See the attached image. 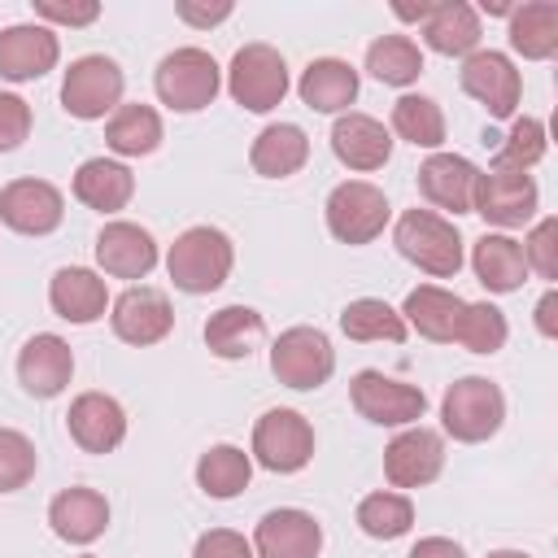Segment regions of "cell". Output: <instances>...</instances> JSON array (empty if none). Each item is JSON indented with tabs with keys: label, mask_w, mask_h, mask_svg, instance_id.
Returning a JSON list of instances; mask_svg holds the SVG:
<instances>
[{
	"label": "cell",
	"mask_w": 558,
	"mask_h": 558,
	"mask_svg": "<svg viewBox=\"0 0 558 558\" xmlns=\"http://www.w3.org/2000/svg\"><path fill=\"white\" fill-rule=\"evenodd\" d=\"M392 244L405 262H414L418 270H427L436 279H453L462 270V235L449 218H440L432 209H405L397 218Z\"/></svg>",
	"instance_id": "cell-2"
},
{
	"label": "cell",
	"mask_w": 558,
	"mask_h": 558,
	"mask_svg": "<svg viewBox=\"0 0 558 558\" xmlns=\"http://www.w3.org/2000/svg\"><path fill=\"white\" fill-rule=\"evenodd\" d=\"M323 549V527L314 514L279 506L270 514H262L257 532H253V558H318Z\"/></svg>",
	"instance_id": "cell-15"
},
{
	"label": "cell",
	"mask_w": 558,
	"mask_h": 558,
	"mask_svg": "<svg viewBox=\"0 0 558 558\" xmlns=\"http://www.w3.org/2000/svg\"><path fill=\"white\" fill-rule=\"evenodd\" d=\"M227 87L235 105H244L248 113H270L288 96V65L270 44H244L231 57Z\"/></svg>",
	"instance_id": "cell-5"
},
{
	"label": "cell",
	"mask_w": 558,
	"mask_h": 558,
	"mask_svg": "<svg viewBox=\"0 0 558 558\" xmlns=\"http://www.w3.org/2000/svg\"><path fill=\"white\" fill-rule=\"evenodd\" d=\"M506 418V397L493 379L484 375H466L458 384H449L445 401H440V423L453 440L462 445H480L488 440Z\"/></svg>",
	"instance_id": "cell-3"
},
{
	"label": "cell",
	"mask_w": 558,
	"mask_h": 558,
	"mask_svg": "<svg viewBox=\"0 0 558 558\" xmlns=\"http://www.w3.org/2000/svg\"><path fill=\"white\" fill-rule=\"evenodd\" d=\"M349 401H353V410H357L362 418H371V423H379V427H410V423H418L423 410H427L423 388L401 384V379H392V375H384V371H357V375L349 379Z\"/></svg>",
	"instance_id": "cell-7"
},
{
	"label": "cell",
	"mask_w": 558,
	"mask_h": 558,
	"mask_svg": "<svg viewBox=\"0 0 558 558\" xmlns=\"http://www.w3.org/2000/svg\"><path fill=\"white\" fill-rule=\"evenodd\" d=\"M248 161L266 179H288L310 161V140H305V131L296 122H275L253 140Z\"/></svg>",
	"instance_id": "cell-29"
},
{
	"label": "cell",
	"mask_w": 558,
	"mask_h": 558,
	"mask_svg": "<svg viewBox=\"0 0 558 558\" xmlns=\"http://www.w3.org/2000/svg\"><path fill=\"white\" fill-rule=\"evenodd\" d=\"M392 131L410 140L414 148H440L445 144V113L432 96H401L392 105Z\"/></svg>",
	"instance_id": "cell-37"
},
{
	"label": "cell",
	"mask_w": 558,
	"mask_h": 558,
	"mask_svg": "<svg viewBox=\"0 0 558 558\" xmlns=\"http://www.w3.org/2000/svg\"><path fill=\"white\" fill-rule=\"evenodd\" d=\"M96 262L113 279H144L157 266V240L135 222H105L96 235Z\"/></svg>",
	"instance_id": "cell-20"
},
{
	"label": "cell",
	"mask_w": 558,
	"mask_h": 558,
	"mask_svg": "<svg viewBox=\"0 0 558 558\" xmlns=\"http://www.w3.org/2000/svg\"><path fill=\"white\" fill-rule=\"evenodd\" d=\"M462 92L475 96L493 118H510L514 105H519V70L510 65L506 52H493V48H480L462 61Z\"/></svg>",
	"instance_id": "cell-13"
},
{
	"label": "cell",
	"mask_w": 558,
	"mask_h": 558,
	"mask_svg": "<svg viewBox=\"0 0 558 558\" xmlns=\"http://www.w3.org/2000/svg\"><path fill=\"white\" fill-rule=\"evenodd\" d=\"M31 135V105L13 92H0V153H13Z\"/></svg>",
	"instance_id": "cell-43"
},
{
	"label": "cell",
	"mask_w": 558,
	"mask_h": 558,
	"mask_svg": "<svg viewBox=\"0 0 558 558\" xmlns=\"http://www.w3.org/2000/svg\"><path fill=\"white\" fill-rule=\"evenodd\" d=\"M65 427L74 436V445L83 453H113L126 436V414L113 397L105 392H83L70 401V414H65Z\"/></svg>",
	"instance_id": "cell-19"
},
{
	"label": "cell",
	"mask_w": 558,
	"mask_h": 558,
	"mask_svg": "<svg viewBox=\"0 0 558 558\" xmlns=\"http://www.w3.org/2000/svg\"><path fill=\"white\" fill-rule=\"evenodd\" d=\"M270 371L288 388H318L336 371V349L318 327H288L270 344Z\"/></svg>",
	"instance_id": "cell-6"
},
{
	"label": "cell",
	"mask_w": 558,
	"mask_h": 558,
	"mask_svg": "<svg viewBox=\"0 0 558 558\" xmlns=\"http://www.w3.org/2000/svg\"><path fill=\"white\" fill-rule=\"evenodd\" d=\"M388 214V196L366 179H349L327 196V231L340 244H371L384 231Z\"/></svg>",
	"instance_id": "cell-9"
},
{
	"label": "cell",
	"mask_w": 558,
	"mask_h": 558,
	"mask_svg": "<svg viewBox=\"0 0 558 558\" xmlns=\"http://www.w3.org/2000/svg\"><path fill=\"white\" fill-rule=\"evenodd\" d=\"M105 144L122 157H148L161 144V118L148 105H118L105 122Z\"/></svg>",
	"instance_id": "cell-33"
},
{
	"label": "cell",
	"mask_w": 558,
	"mask_h": 558,
	"mask_svg": "<svg viewBox=\"0 0 558 558\" xmlns=\"http://www.w3.org/2000/svg\"><path fill=\"white\" fill-rule=\"evenodd\" d=\"M74 196H78L87 209L118 214V209H126V201L135 196V174H131L122 161L92 157V161H83L78 174H74Z\"/></svg>",
	"instance_id": "cell-28"
},
{
	"label": "cell",
	"mask_w": 558,
	"mask_h": 558,
	"mask_svg": "<svg viewBox=\"0 0 558 558\" xmlns=\"http://www.w3.org/2000/svg\"><path fill=\"white\" fill-rule=\"evenodd\" d=\"M57 57H61V44L48 26L17 22L0 31V78H13V83L44 78L57 65Z\"/></svg>",
	"instance_id": "cell-17"
},
{
	"label": "cell",
	"mask_w": 558,
	"mask_h": 558,
	"mask_svg": "<svg viewBox=\"0 0 558 558\" xmlns=\"http://www.w3.org/2000/svg\"><path fill=\"white\" fill-rule=\"evenodd\" d=\"M253 458L275 475L301 471L314 458V427L296 410H266L253 427Z\"/></svg>",
	"instance_id": "cell-11"
},
{
	"label": "cell",
	"mask_w": 558,
	"mask_h": 558,
	"mask_svg": "<svg viewBox=\"0 0 558 558\" xmlns=\"http://www.w3.org/2000/svg\"><path fill=\"white\" fill-rule=\"evenodd\" d=\"M35 13L57 26H92L100 17L96 0H35Z\"/></svg>",
	"instance_id": "cell-44"
},
{
	"label": "cell",
	"mask_w": 558,
	"mask_h": 558,
	"mask_svg": "<svg viewBox=\"0 0 558 558\" xmlns=\"http://www.w3.org/2000/svg\"><path fill=\"white\" fill-rule=\"evenodd\" d=\"M70 375H74V353H70V344L61 336L39 331V336H31L22 344V353H17V379H22V388L31 397L48 401V397L65 392Z\"/></svg>",
	"instance_id": "cell-18"
},
{
	"label": "cell",
	"mask_w": 558,
	"mask_h": 558,
	"mask_svg": "<svg viewBox=\"0 0 558 558\" xmlns=\"http://www.w3.org/2000/svg\"><path fill=\"white\" fill-rule=\"evenodd\" d=\"M510 327H506V314L488 301H475V305H462V318H458V331L453 340L471 353H497L506 344Z\"/></svg>",
	"instance_id": "cell-39"
},
{
	"label": "cell",
	"mask_w": 558,
	"mask_h": 558,
	"mask_svg": "<svg viewBox=\"0 0 558 558\" xmlns=\"http://www.w3.org/2000/svg\"><path fill=\"white\" fill-rule=\"evenodd\" d=\"M366 70L379 78V83H392V87H405L423 74V52L410 35H379L371 48H366Z\"/></svg>",
	"instance_id": "cell-36"
},
{
	"label": "cell",
	"mask_w": 558,
	"mask_h": 558,
	"mask_svg": "<svg viewBox=\"0 0 558 558\" xmlns=\"http://www.w3.org/2000/svg\"><path fill=\"white\" fill-rule=\"evenodd\" d=\"M427 9H432V4H392V13H397V17H405V22H423V17H427Z\"/></svg>",
	"instance_id": "cell-49"
},
{
	"label": "cell",
	"mask_w": 558,
	"mask_h": 558,
	"mask_svg": "<svg viewBox=\"0 0 558 558\" xmlns=\"http://www.w3.org/2000/svg\"><path fill=\"white\" fill-rule=\"evenodd\" d=\"M488 558H527V554H519V549H497V554H488Z\"/></svg>",
	"instance_id": "cell-50"
},
{
	"label": "cell",
	"mask_w": 558,
	"mask_h": 558,
	"mask_svg": "<svg viewBox=\"0 0 558 558\" xmlns=\"http://www.w3.org/2000/svg\"><path fill=\"white\" fill-rule=\"evenodd\" d=\"M423 39L440 57H471L475 44H480V17L466 0L432 4L427 17H423Z\"/></svg>",
	"instance_id": "cell-27"
},
{
	"label": "cell",
	"mask_w": 558,
	"mask_h": 558,
	"mask_svg": "<svg viewBox=\"0 0 558 558\" xmlns=\"http://www.w3.org/2000/svg\"><path fill=\"white\" fill-rule=\"evenodd\" d=\"M65 218V201L48 179H13L0 192V222L22 235H48Z\"/></svg>",
	"instance_id": "cell-12"
},
{
	"label": "cell",
	"mask_w": 558,
	"mask_h": 558,
	"mask_svg": "<svg viewBox=\"0 0 558 558\" xmlns=\"http://www.w3.org/2000/svg\"><path fill=\"white\" fill-rule=\"evenodd\" d=\"M192 558H253V545L231 527H209L205 536H196Z\"/></svg>",
	"instance_id": "cell-45"
},
{
	"label": "cell",
	"mask_w": 558,
	"mask_h": 558,
	"mask_svg": "<svg viewBox=\"0 0 558 558\" xmlns=\"http://www.w3.org/2000/svg\"><path fill=\"white\" fill-rule=\"evenodd\" d=\"M414 523V506L405 493H371L357 501V527L375 541H397Z\"/></svg>",
	"instance_id": "cell-38"
},
{
	"label": "cell",
	"mask_w": 558,
	"mask_h": 558,
	"mask_svg": "<svg viewBox=\"0 0 558 558\" xmlns=\"http://www.w3.org/2000/svg\"><path fill=\"white\" fill-rule=\"evenodd\" d=\"M48 523L70 545H92L109 527V501L96 488H65L48 506Z\"/></svg>",
	"instance_id": "cell-24"
},
{
	"label": "cell",
	"mask_w": 558,
	"mask_h": 558,
	"mask_svg": "<svg viewBox=\"0 0 558 558\" xmlns=\"http://www.w3.org/2000/svg\"><path fill=\"white\" fill-rule=\"evenodd\" d=\"M331 153L349 166V170H379L392 157V135L379 118L371 113H340L331 126Z\"/></svg>",
	"instance_id": "cell-21"
},
{
	"label": "cell",
	"mask_w": 558,
	"mask_h": 558,
	"mask_svg": "<svg viewBox=\"0 0 558 558\" xmlns=\"http://www.w3.org/2000/svg\"><path fill=\"white\" fill-rule=\"evenodd\" d=\"M340 331H344L349 340H362V344H371V340H392V344H401V340H405V318H401L388 301H379V296H357V301L344 305Z\"/></svg>",
	"instance_id": "cell-35"
},
{
	"label": "cell",
	"mask_w": 558,
	"mask_h": 558,
	"mask_svg": "<svg viewBox=\"0 0 558 558\" xmlns=\"http://www.w3.org/2000/svg\"><path fill=\"white\" fill-rule=\"evenodd\" d=\"M35 466H39V453L35 445L13 432V427H0V493H17L35 480Z\"/></svg>",
	"instance_id": "cell-40"
},
{
	"label": "cell",
	"mask_w": 558,
	"mask_h": 558,
	"mask_svg": "<svg viewBox=\"0 0 558 558\" xmlns=\"http://www.w3.org/2000/svg\"><path fill=\"white\" fill-rule=\"evenodd\" d=\"M471 266H475V279L488 288V292H514L523 288L527 279V262H523V248L519 240L510 235H480L475 248H471Z\"/></svg>",
	"instance_id": "cell-30"
},
{
	"label": "cell",
	"mask_w": 558,
	"mask_h": 558,
	"mask_svg": "<svg viewBox=\"0 0 558 558\" xmlns=\"http://www.w3.org/2000/svg\"><path fill=\"white\" fill-rule=\"evenodd\" d=\"M122 83L126 78L113 57H100V52L78 57V61H70V70L61 78V105L83 122L105 118L122 105Z\"/></svg>",
	"instance_id": "cell-8"
},
{
	"label": "cell",
	"mask_w": 558,
	"mask_h": 558,
	"mask_svg": "<svg viewBox=\"0 0 558 558\" xmlns=\"http://www.w3.org/2000/svg\"><path fill=\"white\" fill-rule=\"evenodd\" d=\"M545 157V122L541 118H514L506 144L497 148V166H514V170H527Z\"/></svg>",
	"instance_id": "cell-41"
},
{
	"label": "cell",
	"mask_w": 558,
	"mask_h": 558,
	"mask_svg": "<svg viewBox=\"0 0 558 558\" xmlns=\"http://www.w3.org/2000/svg\"><path fill=\"white\" fill-rule=\"evenodd\" d=\"M301 100L318 113H344L353 100H357V70L340 57H318L301 70V83H296Z\"/></svg>",
	"instance_id": "cell-25"
},
{
	"label": "cell",
	"mask_w": 558,
	"mask_h": 558,
	"mask_svg": "<svg viewBox=\"0 0 558 558\" xmlns=\"http://www.w3.org/2000/svg\"><path fill=\"white\" fill-rule=\"evenodd\" d=\"M262 336H266V323H262V314L248 310V305H222V310L209 314V323H205V344H209V353H218V357H227V362L248 357Z\"/></svg>",
	"instance_id": "cell-31"
},
{
	"label": "cell",
	"mask_w": 558,
	"mask_h": 558,
	"mask_svg": "<svg viewBox=\"0 0 558 558\" xmlns=\"http://www.w3.org/2000/svg\"><path fill=\"white\" fill-rule=\"evenodd\" d=\"M248 475H253V462H248V453L235 449V445H214V449H205L201 462H196V484H201V493H209V497H218V501L244 493V488H248Z\"/></svg>",
	"instance_id": "cell-34"
},
{
	"label": "cell",
	"mask_w": 558,
	"mask_h": 558,
	"mask_svg": "<svg viewBox=\"0 0 558 558\" xmlns=\"http://www.w3.org/2000/svg\"><path fill=\"white\" fill-rule=\"evenodd\" d=\"M471 214H480L493 227H523L536 214V183L527 170L514 166H493L475 179Z\"/></svg>",
	"instance_id": "cell-10"
},
{
	"label": "cell",
	"mask_w": 558,
	"mask_h": 558,
	"mask_svg": "<svg viewBox=\"0 0 558 558\" xmlns=\"http://www.w3.org/2000/svg\"><path fill=\"white\" fill-rule=\"evenodd\" d=\"M109 323H113V331H118V340H126V344H157V340H166L170 336V327H174V310H170V301H166V292H157V288H126L118 301H113V314H109Z\"/></svg>",
	"instance_id": "cell-16"
},
{
	"label": "cell",
	"mask_w": 558,
	"mask_h": 558,
	"mask_svg": "<svg viewBox=\"0 0 558 558\" xmlns=\"http://www.w3.org/2000/svg\"><path fill=\"white\" fill-rule=\"evenodd\" d=\"M174 13L187 26H218L222 17H231V0H214V4H196V0H179Z\"/></svg>",
	"instance_id": "cell-46"
},
{
	"label": "cell",
	"mask_w": 558,
	"mask_h": 558,
	"mask_svg": "<svg viewBox=\"0 0 558 558\" xmlns=\"http://www.w3.org/2000/svg\"><path fill=\"white\" fill-rule=\"evenodd\" d=\"M475 179H480V170L466 157H458V153H432L418 166V192L436 209H449V214H471Z\"/></svg>",
	"instance_id": "cell-22"
},
{
	"label": "cell",
	"mask_w": 558,
	"mask_h": 558,
	"mask_svg": "<svg viewBox=\"0 0 558 558\" xmlns=\"http://www.w3.org/2000/svg\"><path fill=\"white\" fill-rule=\"evenodd\" d=\"M410 558H466V554H462V545H453L449 536H423V541L410 549Z\"/></svg>",
	"instance_id": "cell-47"
},
{
	"label": "cell",
	"mask_w": 558,
	"mask_h": 558,
	"mask_svg": "<svg viewBox=\"0 0 558 558\" xmlns=\"http://www.w3.org/2000/svg\"><path fill=\"white\" fill-rule=\"evenodd\" d=\"M445 466V440L432 427H405L384 449V475L392 488H423Z\"/></svg>",
	"instance_id": "cell-14"
},
{
	"label": "cell",
	"mask_w": 558,
	"mask_h": 558,
	"mask_svg": "<svg viewBox=\"0 0 558 558\" xmlns=\"http://www.w3.org/2000/svg\"><path fill=\"white\" fill-rule=\"evenodd\" d=\"M48 305L65 318V323H96L109 305V292H105V279L87 266H61L48 283Z\"/></svg>",
	"instance_id": "cell-23"
},
{
	"label": "cell",
	"mask_w": 558,
	"mask_h": 558,
	"mask_svg": "<svg viewBox=\"0 0 558 558\" xmlns=\"http://www.w3.org/2000/svg\"><path fill=\"white\" fill-rule=\"evenodd\" d=\"M153 83H157L161 105H170L174 113H196V109L214 105V96L222 87V70L205 48H174L170 57H161Z\"/></svg>",
	"instance_id": "cell-4"
},
{
	"label": "cell",
	"mask_w": 558,
	"mask_h": 558,
	"mask_svg": "<svg viewBox=\"0 0 558 558\" xmlns=\"http://www.w3.org/2000/svg\"><path fill=\"white\" fill-rule=\"evenodd\" d=\"M510 48L527 61H545L558 52V4L532 0L510 13Z\"/></svg>",
	"instance_id": "cell-32"
},
{
	"label": "cell",
	"mask_w": 558,
	"mask_h": 558,
	"mask_svg": "<svg viewBox=\"0 0 558 558\" xmlns=\"http://www.w3.org/2000/svg\"><path fill=\"white\" fill-rule=\"evenodd\" d=\"M462 305H466V301H462L458 292L436 288V283H418V288L405 296L401 318H405V327H414L418 336H427V340L445 344V340H453V331H458Z\"/></svg>",
	"instance_id": "cell-26"
},
{
	"label": "cell",
	"mask_w": 558,
	"mask_h": 558,
	"mask_svg": "<svg viewBox=\"0 0 558 558\" xmlns=\"http://www.w3.org/2000/svg\"><path fill=\"white\" fill-rule=\"evenodd\" d=\"M83 558H92V554H83Z\"/></svg>",
	"instance_id": "cell-51"
},
{
	"label": "cell",
	"mask_w": 558,
	"mask_h": 558,
	"mask_svg": "<svg viewBox=\"0 0 558 558\" xmlns=\"http://www.w3.org/2000/svg\"><path fill=\"white\" fill-rule=\"evenodd\" d=\"M519 248L527 270H536L541 279H558V218H541Z\"/></svg>",
	"instance_id": "cell-42"
},
{
	"label": "cell",
	"mask_w": 558,
	"mask_h": 558,
	"mask_svg": "<svg viewBox=\"0 0 558 558\" xmlns=\"http://www.w3.org/2000/svg\"><path fill=\"white\" fill-rule=\"evenodd\" d=\"M231 262H235V248L218 227H187L166 253V270L174 279V288L192 292V296L222 288L231 275Z\"/></svg>",
	"instance_id": "cell-1"
},
{
	"label": "cell",
	"mask_w": 558,
	"mask_h": 558,
	"mask_svg": "<svg viewBox=\"0 0 558 558\" xmlns=\"http://www.w3.org/2000/svg\"><path fill=\"white\" fill-rule=\"evenodd\" d=\"M536 331L541 336H558V292L554 288L536 301Z\"/></svg>",
	"instance_id": "cell-48"
}]
</instances>
